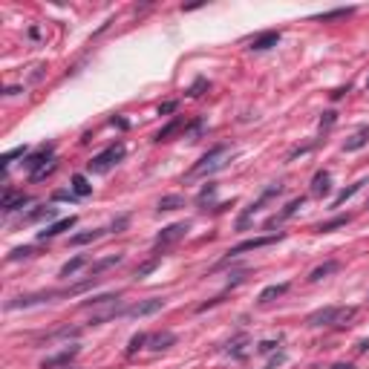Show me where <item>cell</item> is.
Instances as JSON below:
<instances>
[{
  "mask_svg": "<svg viewBox=\"0 0 369 369\" xmlns=\"http://www.w3.org/2000/svg\"><path fill=\"white\" fill-rule=\"evenodd\" d=\"M52 297H64V291H35V294L14 297V300L6 303V312H14V309H29V306H38V303H49Z\"/></svg>",
  "mask_w": 369,
  "mask_h": 369,
  "instance_id": "5b68a950",
  "label": "cell"
},
{
  "mask_svg": "<svg viewBox=\"0 0 369 369\" xmlns=\"http://www.w3.org/2000/svg\"><path fill=\"white\" fill-rule=\"evenodd\" d=\"M179 208H185V199L179 196V193H167L159 199V214L162 211H179Z\"/></svg>",
  "mask_w": 369,
  "mask_h": 369,
  "instance_id": "603a6c76",
  "label": "cell"
},
{
  "mask_svg": "<svg viewBox=\"0 0 369 369\" xmlns=\"http://www.w3.org/2000/svg\"><path fill=\"white\" fill-rule=\"evenodd\" d=\"M29 202H32V196H29V193L6 188V191H3V202H0V208H3V214H12V211H20V208L29 205Z\"/></svg>",
  "mask_w": 369,
  "mask_h": 369,
  "instance_id": "ba28073f",
  "label": "cell"
},
{
  "mask_svg": "<svg viewBox=\"0 0 369 369\" xmlns=\"http://www.w3.org/2000/svg\"><path fill=\"white\" fill-rule=\"evenodd\" d=\"M101 234H104V228H93V231L75 234V237H69V246H87V243H96Z\"/></svg>",
  "mask_w": 369,
  "mask_h": 369,
  "instance_id": "cb8c5ba5",
  "label": "cell"
},
{
  "mask_svg": "<svg viewBox=\"0 0 369 369\" xmlns=\"http://www.w3.org/2000/svg\"><path fill=\"white\" fill-rule=\"evenodd\" d=\"M312 147H315L312 141H309V144H303V147H294V150L288 153V162H291V159H297V156H303V153H309V150H312Z\"/></svg>",
  "mask_w": 369,
  "mask_h": 369,
  "instance_id": "ee69618b",
  "label": "cell"
},
{
  "mask_svg": "<svg viewBox=\"0 0 369 369\" xmlns=\"http://www.w3.org/2000/svg\"><path fill=\"white\" fill-rule=\"evenodd\" d=\"M367 141H369V127H361L352 138H346L343 150H346V153H355V150H361V147H367Z\"/></svg>",
  "mask_w": 369,
  "mask_h": 369,
  "instance_id": "e0dca14e",
  "label": "cell"
},
{
  "mask_svg": "<svg viewBox=\"0 0 369 369\" xmlns=\"http://www.w3.org/2000/svg\"><path fill=\"white\" fill-rule=\"evenodd\" d=\"M280 240H283V234H268V237H254V240H246V243H240V246H231V248H228V254H225V260L219 262L217 268L228 265L234 257H240V254H246V251H257V248L274 246V243H280Z\"/></svg>",
  "mask_w": 369,
  "mask_h": 369,
  "instance_id": "7a4b0ae2",
  "label": "cell"
},
{
  "mask_svg": "<svg viewBox=\"0 0 369 369\" xmlns=\"http://www.w3.org/2000/svg\"><path fill=\"white\" fill-rule=\"evenodd\" d=\"M246 343H248L246 335H237V338H234V341L228 343V352H231L234 358H243V346H246Z\"/></svg>",
  "mask_w": 369,
  "mask_h": 369,
  "instance_id": "d6a6232c",
  "label": "cell"
},
{
  "mask_svg": "<svg viewBox=\"0 0 369 369\" xmlns=\"http://www.w3.org/2000/svg\"><path fill=\"white\" fill-rule=\"evenodd\" d=\"M214 193H217V185H205V188L199 191V196H196V199H199V205H205L208 199H214Z\"/></svg>",
  "mask_w": 369,
  "mask_h": 369,
  "instance_id": "8d00e7d4",
  "label": "cell"
},
{
  "mask_svg": "<svg viewBox=\"0 0 369 369\" xmlns=\"http://www.w3.org/2000/svg\"><path fill=\"white\" fill-rule=\"evenodd\" d=\"M367 208H369V202H367Z\"/></svg>",
  "mask_w": 369,
  "mask_h": 369,
  "instance_id": "816d5d0a",
  "label": "cell"
},
{
  "mask_svg": "<svg viewBox=\"0 0 369 369\" xmlns=\"http://www.w3.org/2000/svg\"><path fill=\"white\" fill-rule=\"evenodd\" d=\"M280 193H283V185H280V182H274V185H268V188H265V191L260 193V199H257V202H251V205H248L246 211H243V217H240V222H237V228L243 231V228L248 225V219L254 217V214H257V211H260V208L265 205L268 199H271V196H280Z\"/></svg>",
  "mask_w": 369,
  "mask_h": 369,
  "instance_id": "277c9868",
  "label": "cell"
},
{
  "mask_svg": "<svg viewBox=\"0 0 369 369\" xmlns=\"http://www.w3.org/2000/svg\"><path fill=\"white\" fill-rule=\"evenodd\" d=\"M124 144H113V147H107L104 153H98V156H93L90 162H87V167H90V173H107L113 164H119L124 159Z\"/></svg>",
  "mask_w": 369,
  "mask_h": 369,
  "instance_id": "3957f363",
  "label": "cell"
},
{
  "mask_svg": "<svg viewBox=\"0 0 369 369\" xmlns=\"http://www.w3.org/2000/svg\"><path fill=\"white\" fill-rule=\"evenodd\" d=\"M182 127H185V119H179V116H176L173 122H167V124L162 127V130L156 133V141H170V138L176 136V133L182 130Z\"/></svg>",
  "mask_w": 369,
  "mask_h": 369,
  "instance_id": "d6986e66",
  "label": "cell"
},
{
  "mask_svg": "<svg viewBox=\"0 0 369 369\" xmlns=\"http://www.w3.org/2000/svg\"><path fill=\"white\" fill-rule=\"evenodd\" d=\"M188 222H173V225H167V228H162V234L156 237V248H167L173 246V243H179L185 234H188Z\"/></svg>",
  "mask_w": 369,
  "mask_h": 369,
  "instance_id": "52a82bcc",
  "label": "cell"
},
{
  "mask_svg": "<svg viewBox=\"0 0 369 369\" xmlns=\"http://www.w3.org/2000/svg\"><path fill=\"white\" fill-rule=\"evenodd\" d=\"M225 159H228V144H217V147H211V150H208L205 156L193 164L191 170H188V179L208 176V173H214V170H222V167H225Z\"/></svg>",
  "mask_w": 369,
  "mask_h": 369,
  "instance_id": "6da1fadb",
  "label": "cell"
},
{
  "mask_svg": "<svg viewBox=\"0 0 369 369\" xmlns=\"http://www.w3.org/2000/svg\"><path fill=\"white\" fill-rule=\"evenodd\" d=\"M52 217H58V208L43 205V208H35L32 214H26V219H23V222H38V219H52Z\"/></svg>",
  "mask_w": 369,
  "mask_h": 369,
  "instance_id": "484cf974",
  "label": "cell"
},
{
  "mask_svg": "<svg viewBox=\"0 0 369 369\" xmlns=\"http://www.w3.org/2000/svg\"><path fill=\"white\" fill-rule=\"evenodd\" d=\"M202 127H205V122H202V119H199V122H193L191 124V136H199V133H202Z\"/></svg>",
  "mask_w": 369,
  "mask_h": 369,
  "instance_id": "bcb514c9",
  "label": "cell"
},
{
  "mask_svg": "<svg viewBox=\"0 0 369 369\" xmlns=\"http://www.w3.org/2000/svg\"><path fill=\"white\" fill-rule=\"evenodd\" d=\"M277 43H280V32H262V35H257V38H254V41H251V46H248V49H251V52H262V49H271V46H277Z\"/></svg>",
  "mask_w": 369,
  "mask_h": 369,
  "instance_id": "4fadbf2b",
  "label": "cell"
},
{
  "mask_svg": "<svg viewBox=\"0 0 369 369\" xmlns=\"http://www.w3.org/2000/svg\"><path fill=\"white\" fill-rule=\"evenodd\" d=\"M55 167H58V162H55V159H52V162L46 164V167H41L38 173H32V179H35V182H41V179H46V176H49V173H52Z\"/></svg>",
  "mask_w": 369,
  "mask_h": 369,
  "instance_id": "f35d334b",
  "label": "cell"
},
{
  "mask_svg": "<svg viewBox=\"0 0 369 369\" xmlns=\"http://www.w3.org/2000/svg\"><path fill=\"white\" fill-rule=\"evenodd\" d=\"M225 300V294H219V297H214V300H208V303H202L196 312H208V309H214V306H219V303Z\"/></svg>",
  "mask_w": 369,
  "mask_h": 369,
  "instance_id": "f6af8a7d",
  "label": "cell"
},
{
  "mask_svg": "<svg viewBox=\"0 0 369 369\" xmlns=\"http://www.w3.org/2000/svg\"><path fill=\"white\" fill-rule=\"evenodd\" d=\"M81 352V346H67L64 352H58V355H49L41 361V369H61V367H69V361Z\"/></svg>",
  "mask_w": 369,
  "mask_h": 369,
  "instance_id": "30bf717a",
  "label": "cell"
},
{
  "mask_svg": "<svg viewBox=\"0 0 369 369\" xmlns=\"http://www.w3.org/2000/svg\"><path fill=\"white\" fill-rule=\"evenodd\" d=\"M349 222H352V217H349V214H341V217H332V219H326V222H320L315 231L329 234V231H338V228H343V225H349Z\"/></svg>",
  "mask_w": 369,
  "mask_h": 369,
  "instance_id": "ffe728a7",
  "label": "cell"
},
{
  "mask_svg": "<svg viewBox=\"0 0 369 369\" xmlns=\"http://www.w3.org/2000/svg\"><path fill=\"white\" fill-rule=\"evenodd\" d=\"M159 262H162V254H156L153 260L141 262V265H138V268H136V277H147V274H150V271H156V265H159Z\"/></svg>",
  "mask_w": 369,
  "mask_h": 369,
  "instance_id": "f546056e",
  "label": "cell"
},
{
  "mask_svg": "<svg viewBox=\"0 0 369 369\" xmlns=\"http://www.w3.org/2000/svg\"><path fill=\"white\" fill-rule=\"evenodd\" d=\"M329 182H332V176H329L326 170H317L315 179H312V196H326L329 188H332Z\"/></svg>",
  "mask_w": 369,
  "mask_h": 369,
  "instance_id": "ac0fdd59",
  "label": "cell"
},
{
  "mask_svg": "<svg viewBox=\"0 0 369 369\" xmlns=\"http://www.w3.org/2000/svg\"><path fill=\"white\" fill-rule=\"evenodd\" d=\"M265 369H268V367H265Z\"/></svg>",
  "mask_w": 369,
  "mask_h": 369,
  "instance_id": "f5cc1de1",
  "label": "cell"
},
{
  "mask_svg": "<svg viewBox=\"0 0 369 369\" xmlns=\"http://www.w3.org/2000/svg\"><path fill=\"white\" fill-rule=\"evenodd\" d=\"M332 369H355V367H352V364H335Z\"/></svg>",
  "mask_w": 369,
  "mask_h": 369,
  "instance_id": "681fc988",
  "label": "cell"
},
{
  "mask_svg": "<svg viewBox=\"0 0 369 369\" xmlns=\"http://www.w3.org/2000/svg\"><path fill=\"white\" fill-rule=\"evenodd\" d=\"M367 87H369V81H367Z\"/></svg>",
  "mask_w": 369,
  "mask_h": 369,
  "instance_id": "f907efd6",
  "label": "cell"
},
{
  "mask_svg": "<svg viewBox=\"0 0 369 369\" xmlns=\"http://www.w3.org/2000/svg\"><path fill=\"white\" fill-rule=\"evenodd\" d=\"M147 341H150V335H144V332L133 335V338H130V343H127V355H136L138 349H144V346H147Z\"/></svg>",
  "mask_w": 369,
  "mask_h": 369,
  "instance_id": "f1b7e54d",
  "label": "cell"
},
{
  "mask_svg": "<svg viewBox=\"0 0 369 369\" xmlns=\"http://www.w3.org/2000/svg\"><path fill=\"white\" fill-rule=\"evenodd\" d=\"M72 193H75V196H90V193H93V185L87 182V176H81V173L72 176Z\"/></svg>",
  "mask_w": 369,
  "mask_h": 369,
  "instance_id": "4316f807",
  "label": "cell"
},
{
  "mask_svg": "<svg viewBox=\"0 0 369 369\" xmlns=\"http://www.w3.org/2000/svg\"><path fill=\"white\" fill-rule=\"evenodd\" d=\"M124 254H110V257H104V260H98L90 265V277H98L101 271H107V268H113V265H122Z\"/></svg>",
  "mask_w": 369,
  "mask_h": 369,
  "instance_id": "2e32d148",
  "label": "cell"
},
{
  "mask_svg": "<svg viewBox=\"0 0 369 369\" xmlns=\"http://www.w3.org/2000/svg\"><path fill=\"white\" fill-rule=\"evenodd\" d=\"M364 185H367V179H361V182H355V185H349V188H343V191L338 193V196H335V202H332V208H341L343 202H346V199H349V196H355V193L361 191V188H364Z\"/></svg>",
  "mask_w": 369,
  "mask_h": 369,
  "instance_id": "d4e9b609",
  "label": "cell"
},
{
  "mask_svg": "<svg viewBox=\"0 0 369 369\" xmlns=\"http://www.w3.org/2000/svg\"><path fill=\"white\" fill-rule=\"evenodd\" d=\"M110 300H119V294H98V297H90V300H84L81 306H104Z\"/></svg>",
  "mask_w": 369,
  "mask_h": 369,
  "instance_id": "d590c367",
  "label": "cell"
},
{
  "mask_svg": "<svg viewBox=\"0 0 369 369\" xmlns=\"http://www.w3.org/2000/svg\"><path fill=\"white\" fill-rule=\"evenodd\" d=\"M176 101H164V104H159V116H170V113H176Z\"/></svg>",
  "mask_w": 369,
  "mask_h": 369,
  "instance_id": "7bdbcfd3",
  "label": "cell"
},
{
  "mask_svg": "<svg viewBox=\"0 0 369 369\" xmlns=\"http://www.w3.org/2000/svg\"><path fill=\"white\" fill-rule=\"evenodd\" d=\"M286 291H288V283H277V286L262 288V291H260V303H271V300H277V297H283Z\"/></svg>",
  "mask_w": 369,
  "mask_h": 369,
  "instance_id": "7402d4cb",
  "label": "cell"
},
{
  "mask_svg": "<svg viewBox=\"0 0 369 369\" xmlns=\"http://www.w3.org/2000/svg\"><path fill=\"white\" fill-rule=\"evenodd\" d=\"M297 208H303V196H300V199H291V202H288V205L283 208V211H280V214H277V217H271V219H268V222H265V225H268V228H271V225H277V222H283V219H288V217H294V214H297Z\"/></svg>",
  "mask_w": 369,
  "mask_h": 369,
  "instance_id": "44dd1931",
  "label": "cell"
},
{
  "mask_svg": "<svg viewBox=\"0 0 369 369\" xmlns=\"http://www.w3.org/2000/svg\"><path fill=\"white\" fill-rule=\"evenodd\" d=\"M29 38H35V41H38V38H41V29L32 26V29H29Z\"/></svg>",
  "mask_w": 369,
  "mask_h": 369,
  "instance_id": "7dc6e473",
  "label": "cell"
},
{
  "mask_svg": "<svg viewBox=\"0 0 369 369\" xmlns=\"http://www.w3.org/2000/svg\"><path fill=\"white\" fill-rule=\"evenodd\" d=\"M355 12V9H332V12H323V14H317V20H338V17H349V14Z\"/></svg>",
  "mask_w": 369,
  "mask_h": 369,
  "instance_id": "1f68e13d",
  "label": "cell"
},
{
  "mask_svg": "<svg viewBox=\"0 0 369 369\" xmlns=\"http://www.w3.org/2000/svg\"><path fill=\"white\" fill-rule=\"evenodd\" d=\"M358 352H369V341H361V343H358Z\"/></svg>",
  "mask_w": 369,
  "mask_h": 369,
  "instance_id": "c3c4849f",
  "label": "cell"
},
{
  "mask_svg": "<svg viewBox=\"0 0 369 369\" xmlns=\"http://www.w3.org/2000/svg\"><path fill=\"white\" fill-rule=\"evenodd\" d=\"M127 222H130V217H119V219H113V225H110V231H124L127 228Z\"/></svg>",
  "mask_w": 369,
  "mask_h": 369,
  "instance_id": "b9f144b4",
  "label": "cell"
},
{
  "mask_svg": "<svg viewBox=\"0 0 369 369\" xmlns=\"http://www.w3.org/2000/svg\"><path fill=\"white\" fill-rule=\"evenodd\" d=\"M277 346H280V341H262V343H257V352L260 355H271Z\"/></svg>",
  "mask_w": 369,
  "mask_h": 369,
  "instance_id": "74e56055",
  "label": "cell"
},
{
  "mask_svg": "<svg viewBox=\"0 0 369 369\" xmlns=\"http://www.w3.org/2000/svg\"><path fill=\"white\" fill-rule=\"evenodd\" d=\"M26 153V147H14V150H9V153H3V159H0V167H3V173H6V167L14 162V159H20Z\"/></svg>",
  "mask_w": 369,
  "mask_h": 369,
  "instance_id": "4dcf8cb0",
  "label": "cell"
},
{
  "mask_svg": "<svg viewBox=\"0 0 369 369\" xmlns=\"http://www.w3.org/2000/svg\"><path fill=\"white\" fill-rule=\"evenodd\" d=\"M72 225H75V217H64V219H58V222H52L49 228H43V231H38V240H52V237H58V234L69 231Z\"/></svg>",
  "mask_w": 369,
  "mask_h": 369,
  "instance_id": "7c38bea8",
  "label": "cell"
},
{
  "mask_svg": "<svg viewBox=\"0 0 369 369\" xmlns=\"http://www.w3.org/2000/svg\"><path fill=\"white\" fill-rule=\"evenodd\" d=\"M208 90V78H196V81L191 84V90H188V96L191 98H199L202 93Z\"/></svg>",
  "mask_w": 369,
  "mask_h": 369,
  "instance_id": "e575fe53",
  "label": "cell"
},
{
  "mask_svg": "<svg viewBox=\"0 0 369 369\" xmlns=\"http://www.w3.org/2000/svg\"><path fill=\"white\" fill-rule=\"evenodd\" d=\"M162 306H164L162 297H150V300H141L136 306H130V309H124V315L127 317H150L156 312H162Z\"/></svg>",
  "mask_w": 369,
  "mask_h": 369,
  "instance_id": "9c48e42d",
  "label": "cell"
},
{
  "mask_svg": "<svg viewBox=\"0 0 369 369\" xmlns=\"http://www.w3.org/2000/svg\"><path fill=\"white\" fill-rule=\"evenodd\" d=\"M46 162H52V144H43L41 150H35L32 156H29L26 162V170H32V173H38L41 167H46Z\"/></svg>",
  "mask_w": 369,
  "mask_h": 369,
  "instance_id": "8fae6325",
  "label": "cell"
},
{
  "mask_svg": "<svg viewBox=\"0 0 369 369\" xmlns=\"http://www.w3.org/2000/svg\"><path fill=\"white\" fill-rule=\"evenodd\" d=\"M150 349L153 352H162V349H170L173 343H176V335L173 332H156V335H150Z\"/></svg>",
  "mask_w": 369,
  "mask_h": 369,
  "instance_id": "5bb4252c",
  "label": "cell"
},
{
  "mask_svg": "<svg viewBox=\"0 0 369 369\" xmlns=\"http://www.w3.org/2000/svg\"><path fill=\"white\" fill-rule=\"evenodd\" d=\"M52 199H55V202H75L78 196H75L72 191H55V193H52Z\"/></svg>",
  "mask_w": 369,
  "mask_h": 369,
  "instance_id": "60d3db41",
  "label": "cell"
},
{
  "mask_svg": "<svg viewBox=\"0 0 369 369\" xmlns=\"http://www.w3.org/2000/svg\"><path fill=\"white\" fill-rule=\"evenodd\" d=\"M84 265H87V257H72V260H67L61 265V277H72V274L78 271V268H84Z\"/></svg>",
  "mask_w": 369,
  "mask_h": 369,
  "instance_id": "83f0119b",
  "label": "cell"
},
{
  "mask_svg": "<svg viewBox=\"0 0 369 369\" xmlns=\"http://www.w3.org/2000/svg\"><path fill=\"white\" fill-rule=\"evenodd\" d=\"M338 315H341V306H323V309H317V312H312V315L306 317V323L309 326H335L338 323Z\"/></svg>",
  "mask_w": 369,
  "mask_h": 369,
  "instance_id": "8992f818",
  "label": "cell"
},
{
  "mask_svg": "<svg viewBox=\"0 0 369 369\" xmlns=\"http://www.w3.org/2000/svg\"><path fill=\"white\" fill-rule=\"evenodd\" d=\"M341 271V262L338 260H326L323 265H317V268H312V274H309V283H320L323 277H329V274Z\"/></svg>",
  "mask_w": 369,
  "mask_h": 369,
  "instance_id": "9a60e30c",
  "label": "cell"
},
{
  "mask_svg": "<svg viewBox=\"0 0 369 369\" xmlns=\"http://www.w3.org/2000/svg\"><path fill=\"white\" fill-rule=\"evenodd\" d=\"M335 119H338V113H335V110H326L323 119H320V130H329V127L335 124Z\"/></svg>",
  "mask_w": 369,
  "mask_h": 369,
  "instance_id": "ab89813d",
  "label": "cell"
},
{
  "mask_svg": "<svg viewBox=\"0 0 369 369\" xmlns=\"http://www.w3.org/2000/svg\"><path fill=\"white\" fill-rule=\"evenodd\" d=\"M32 254H35V251H32V246H23V248H14L12 254L6 257V260H9V262H17V260H26V257H32Z\"/></svg>",
  "mask_w": 369,
  "mask_h": 369,
  "instance_id": "836d02e7",
  "label": "cell"
}]
</instances>
